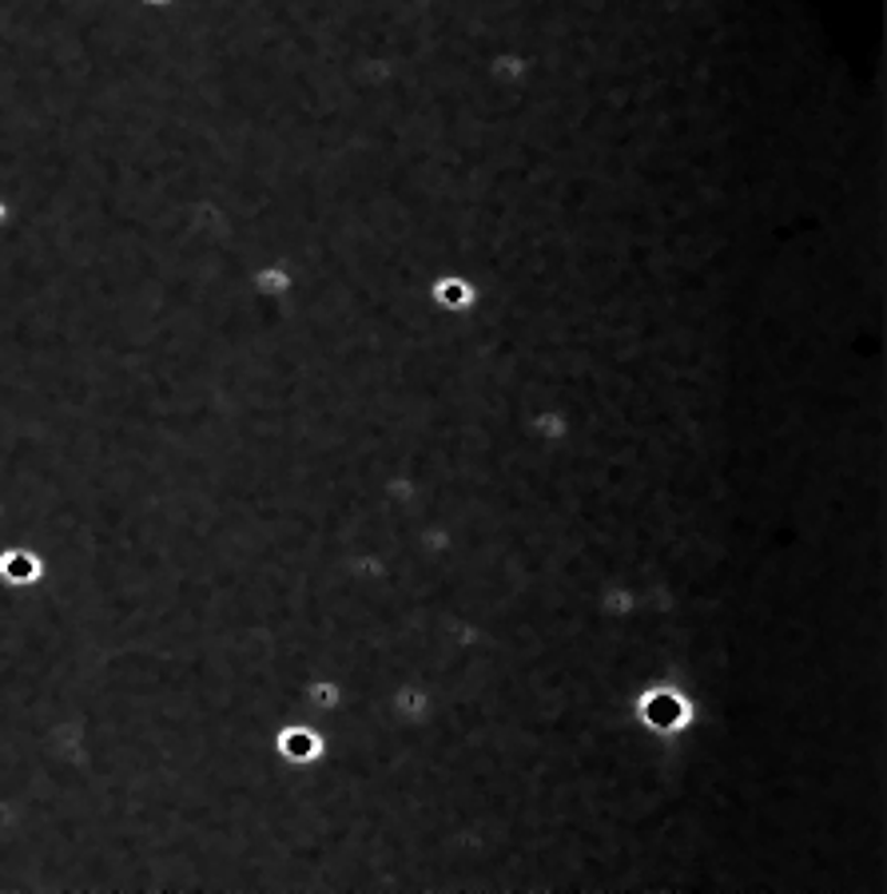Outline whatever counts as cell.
<instances>
[{"label": "cell", "instance_id": "4", "mask_svg": "<svg viewBox=\"0 0 887 894\" xmlns=\"http://www.w3.org/2000/svg\"><path fill=\"white\" fill-rule=\"evenodd\" d=\"M9 223H12V203L0 195V227H9Z\"/></svg>", "mask_w": 887, "mask_h": 894}, {"label": "cell", "instance_id": "3", "mask_svg": "<svg viewBox=\"0 0 887 894\" xmlns=\"http://www.w3.org/2000/svg\"><path fill=\"white\" fill-rule=\"evenodd\" d=\"M251 290L267 298V302H279V298H287L295 290V275H291L287 263H260V267L251 270Z\"/></svg>", "mask_w": 887, "mask_h": 894}, {"label": "cell", "instance_id": "1", "mask_svg": "<svg viewBox=\"0 0 887 894\" xmlns=\"http://www.w3.org/2000/svg\"><path fill=\"white\" fill-rule=\"evenodd\" d=\"M41 581H44V561L36 549H24V545L0 549V585L12 588V593H24V588L41 585Z\"/></svg>", "mask_w": 887, "mask_h": 894}, {"label": "cell", "instance_id": "2", "mask_svg": "<svg viewBox=\"0 0 887 894\" xmlns=\"http://www.w3.org/2000/svg\"><path fill=\"white\" fill-rule=\"evenodd\" d=\"M430 302L439 310H446V315H462V310H474L478 307V283L469 275H458V270H446V275H439L434 283L426 287Z\"/></svg>", "mask_w": 887, "mask_h": 894}]
</instances>
